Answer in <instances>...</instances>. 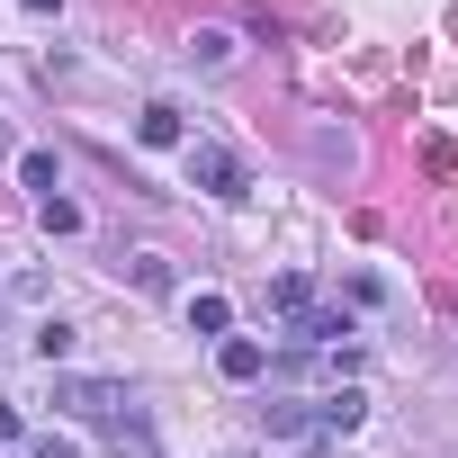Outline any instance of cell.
<instances>
[{"label":"cell","mask_w":458,"mask_h":458,"mask_svg":"<svg viewBox=\"0 0 458 458\" xmlns=\"http://www.w3.org/2000/svg\"><path fill=\"white\" fill-rule=\"evenodd\" d=\"M55 404L72 413V422H117V413H135V395H126V377H55Z\"/></svg>","instance_id":"obj_1"},{"label":"cell","mask_w":458,"mask_h":458,"mask_svg":"<svg viewBox=\"0 0 458 458\" xmlns=\"http://www.w3.org/2000/svg\"><path fill=\"white\" fill-rule=\"evenodd\" d=\"M189 180L216 189V198H243V171H234V153H225V144H189Z\"/></svg>","instance_id":"obj_2"},{"label":"cell","mask_w":458,"mask_h":458,"mask_svg":"<svg viewBox=\"0 0 458 458\" xmlns=\"http://www.w3.org/2000/svg\"><path fill=\"white\" fill-rule=\"evenodd\" d=\"M216 369L234 377V386H252V377L270 369V351H261V342H225V351H216Z\"/></svg>","instance_id":"obj_3"},{"label":"cell","mask_w":458,"mask_h":458,"mask_svg":"<svg viewBox=\"0 0 458 458\" xmlns=\"http://www.w3.org/2000/svg\"><path fill=\"white\" fill-rule=\"evenodd\" d=\"M342 333H351V315H333V306H306V315H297V342H306V351H324V342H342Z\"/></svg>","instance_id":"obj_4"},{"label":"cell","mask_w":458,"mask_h":458,"mask_svg":"<svg viewBox=\"0 0 458 458\" xmlns=\"http://www.w3.org/2000/svg\"><path fill=\"white\" fill-rule=\"evenodd\" d=\"M108 449H117V458H162V449H153V431H144L135 413H117V422H108Z\"/></svg>","instance_id":"obj_5"},{"label":"cell","mask_w":458,"mask_h":458,"mask_svg":"<svg viewBox=\"0 0 458 458\" xmlns=\"http://www.w3.org/2000/svg\"><path fill=\"white\" fill-rule=\"evenodd\" d=\"M189 64H207V72L234 64V37H225V28H198V37H189Z\"/></svg>","instance_id":"obj_6"},{"label":"cell","mask_w":458,"mask_h":458,"mask_svg":"<svg viewBox=\"0 0 458 458\" xmlns=\"http://www.w3.org/2000/svg\"><path fill=\"white\" fill-rule=\"evenodd\" d=\"M135 144H180V108H144L135 117Z\"/></svg>","instance_id":"obj_7"},{"label":"cell","mask_w":458,"mask_h":458,"mask_svg":"<svg viewBox=\"0 0 458 458\" xmlns=\"http://www.w3.org/2000/svg\"><path fill=\"white\" fill-rule=\"evenodd\" d=\"M351 422H360V395H351V386H342V395H324V413H315V431H351Z\"/></svg>","instance_id":"obj_8"},{"label":"cell","mask_w":458,"mask_h":458,"mask_svg":"<svg viewBox=\"0 0 458 458\" xmlns=\"http://www.w3.org/2000/svg\"><path fill=\"white\" fill-rule=\"evenodd\" d=\"M189 324H198V333H225V324H234V306H225V297H189Z\"/></svg>","instance_id":"obj_9"},{"label":"cell","mask_w":458,"mask_h":458,"mask_svg":"<svg viewBox=\"0 0 458 458\" xmlns=\"http://www.w3.org/2000/svg\"><path fill=\"white\" fill-rule=\"evenodd\" d=\"M19 180H28L37 198H55V153H19Z\"/></svg>","instance_id":"obj_10"},{"label":"cell","mask_w":458,"mask_h":458,"mask_svg":"<svg viewBox=\"0 0 458 458\" xmlns=\"http://www.w3.org/2000/svg\"><path fill=\"white\" fill-rule=\"evenodd\" d=\"M270 306H279V315H306L315 288H306V279H270Z\"/></svg>","instance_id":"obj_11"},{"label":"cell","mask_w":458,"mask_h":458,"mask_svg":"<svg viewBox=\"0 0 458 458\" xmlns=\"http://www.w3.org/2000/svg\"><path fill=\"white\" fill-rule=\"evenodd\" d=\"M37 351H46V360H64V351H72V324H64V315H46V324H37Z\"/></svg>","instance_id":"obj_12"},{"label":"cell","mask_w":458,"mask_h":458,"mask_svg":"<svg viewBox=\"0 0 458 458\" xmlns=\"http://www.w3.org/2000/svg\"><path fill=\"white\" fill-rule=\"evenodd\" d=\"M0 144H10V135H0Z\"/></svg>","instance_id":"obj_13"},{"label":"cell","mask_w":458,"mask_h":458,"mask_svg":"<svg viewBox=\"0 0 458 458\" xmlns=\"http://www.w3.org/2000/svg\"><path fill=\"white\" fill-rule=\"evenodd\" d=\"M243 458H252V449H243Z\"/></svg>","instance_id":"obj_14"}]
</instances>
